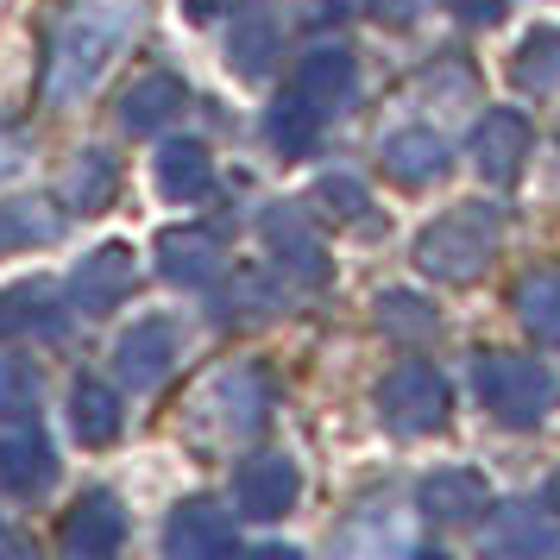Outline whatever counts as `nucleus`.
Here are the masks:
<instances>
[{
	"label": "nucleus",
	"instance_id": "obj_1",
	"mask_svg": "<svg viewBox=\"0 0 560 560\" xmlns=\"http://www.w3.org/2000/svg\"><path fill=\"white\" fill-rule=\"evenodd\" d=\"M139 7H145V0H77V7H70V20H63V32H57V45H51L45 102L70 107L102 82V70L114 63V51L127 45Z\"/></svg>",
	"mask_w": 560,
	"mask_h": 560
},
{
	"label": "nucleus",
	"instance_id": "obj_2",
	"mask_svg": "<svg viewBox=\"0 0 560 560\" xmlns=\"http://www.w3.org/2000/svg\"><path fill=\"white\" fill-rule=\"evenodd\" d=\"M498 233H504V214L485 202H459L447 208L441 221L422 228L416 240V265L441 283H472L485 271V258L498 253Z\"/></svg>",
	"mask_w": 560,
	"mask_h": 560
},
{
	"label": "nucleus",
	"instance_id": "obj_3",
	"mask_svg": "<svg viewBox=\"0 0 560 560\" xmlns=\"http://www.w3.org/2000/svg\"><path fill=\"white\" fill-rule=\"evenodd\" d=\"M479 397L485 409L510 422V429H535L548 404L560 397V378L541 365V359H523V353H485L479 359Z\"/></svg>",
	"mask_w": 560,
	"mask_h": 560
},
{
	"label": "nucleus",
	"instance_id": "obj_4",
	"mask_svg": "<svg viewBox=\"0 0 560 560\" xmlns=\"http://www.w3.org/2000/svg\"><path fill=\"white\" fill-rule=\"evenodd\" d=\"M196 429L202 441H240V434H253L265 422V409H271V378L258 372V365H228V372H214L202 384V397H196Z\"/></svg>",
	"mask_w": 560,
	"mask_h": 560
},
{
	"label": "nucleus",
	"instance_id": "obj_5",
	"mask_svg": "<svg viewBox=\"0 0 560 560\" xmlns=\"http://www.w3.org/2000/svg\"><path fill=\"white\" fill-rule=\"evenodd\" d=\"M378 409H384V422H390L397 434H434V429H447L454 397H447V378H441L434 365L404 359V365L378 384Z\"/></svg>",
	"mask_w": 560,
	"mask_h": 560
},
{
	"label": "nucleus",
	"instance_id": "obj_6",
	"mask_svg": "<svg viewBox=\"0 0 560 560\" xmlns=\"http://www.w3.org/2000/svg\"><path fill=\"white\" fill-rule=\"evenodd\" d=\"M265 246H271V258H278L296 283H308V290H322V283L334 278L328 246H322L315 228H308V208H296V202L271 208V214H265Z\"/></svg>",
	"mask_w": 560,
	"mask_h": 560
},
{
	"label": "nucleus",
	"instance_id": "obj_7",
	"mask_svg": "<svg viewBox=\"0 0 560 560\" xmlns=\"http://www.w3.org/2000/svg\"><path fill=\"white\" fill-rule=\"evenodd\" d=\"M296 491H303V472H296V459H283V454H253L233 472V498H240V510L258 516V523L283 516V510L296 504Z\"/></svg>",
	"mask_w": 560,
	"mask_h": 560
},
{
	"label": "nucleus",
	"instance_id": "obj_8",
	"mask_svg": "<svg viewBox=\"0 0 560 560\" xmlns=\"http://www.w3.org/2000/svg\"><path fill=\"white\" fill-rule=\"evenodd\" d=\"M114 365H120V378L139 384V390L164 384V372L177 365V328H171L164 315H145V322H132V328L120 334V347H114Z\"/></svg>",
	"mask_w": 560,
	"mask_h": 560
},
{
	"label": "nucleus",
	"instance_id": "obj_9",
	"mask_svg": "<svg viewBox=\"0 0 560 560\" xmlns=\"http://www.w3.org/2000/svg\"><path fill=\"white\" fill-rule=\"evenodd\" d=\"M132 283H139V258H132V246H102V253H89L70 271V296H77V308H114L132 296Z\"/></svg>",
	"mask_w": 560,
	"mask_h": 560
},
{
	"label": "nucleus",
	"instance_id": "obj_10",
	"mask_svg": "<svg viewBox=\"0 0 560 560\" xmlns=\"http://www.w3.org/2000/svg\"><path fill=\"white\" fill-rule=\"evenodd\" d=\"M63 555L77 560H95V555H114L120 541H127V516H120V504H114V491H89V498H77V510L63 516Z\"/></svg>",
	"mask_w": 560,
	"mask_h": 560
},
{
	"label": "nucleus",
	"instance_id": "obj_11",
	"mask_svg": "<svg viewBox=\"0 0 560 560\" xmlns=\"http://www.w3.org/2000/svg\"><path fill=\"white\" fill-rule=\"evenodd\" d=\"M164 548H171V560H214L233 548V523L228 510H214L208 498H189V504L164 523Z\"/></svg>",
	"mask_w": 560,
	"mask_h": 560
},
{
	"label": "nucleus",
	"instance_id": "obj_12",
	"mask_svg": "<svg viewBox=\"0 0 560 560\" xmlns=\"http://www.w3.org/2000/svg\"><path fill=\"white\" fill-rule=\"evenodd\" d=\"M51 472H57V459H51L45 429L13 422V429L0 434V485H7V491L32 498V491H45V485H51Z\"/></svg>",
	"mask_w": 560,
	"mask_h": 560
},
{
	"label": "nucleus",
	"instance_id": "obj_13",
	"mask_svg": "<svg viewBox=\"0 0 560 560\" xmlns=\"http://www.w3.org/2000/svg\"><path fill=\"white\" fill-rule=\"evenodd\" d=\"M416 504L429 510L434 523H472L479 510H491V485H485V472H472V466H447V472H429V479H422Z\"/></svg>",
	"mask_w": 560,
	"mask_h": 560
},
{
	"label": "nucleus",
	"instance_id": "obj_14",
	"mask_svg": "<svg viewBox=\"0 0 560 560\" xmlns=\"http://www.w3.org/2000/svg\"><path fill=\"white\" fill-rule=\"evenodd\" d=\"M523 158H529V120H523V114L504 107V114L479 120V132H472V164H479V177L510 183L523 171Z\"/></svg>",
	"mask_w": 560,
	"mask_h": 560
},
{
	"label": "nucleus",
	"instance_id": "obj_15",
	"mask_svg": "<svg viewBox=\"0 0 560 560\" xmlns=\"http://www.w3.org/2000/svg\"><path fill=\"white\" fill-rule=\"evenodd\" d=\"M158 271L171 283H214L221 278V240L208 228H164L158 233Z\"/></svg>",
	"mask_w": 560,
	"mask_h": 560
},
{
	"label": "nucleus",
	"instance_id": "obj_16",
	"mask_svg": "<svg viewBox=\"0 0 560 560\" xmlns=\"http://www.w3.org/2000/svg\"><path fill=\"white\" fill-rule=\"evenodd\" d=\"M152 177L171 202H202L208 189H214V158H208L202 139H171V145H158Z\"/></svg>",
	"mask_w": 560,
	"mask_h": 560
},
{
	"label": "nucleus",
	"instance_id": "obj_17",
	"mask_svg": "<svg viewBox=\"0 0 560 560\" xmlns=\"http://www.w3.org/2000/svg\"><path fill=\"white\" fill-rule=\"evenodd\" d=\"M384 171L404 183V189H429L441 171H447V145H441V132L429 127H404L384 139Z\"/></svg>",
	"mask_w": 560,
	"mask_h": 560
},
{
	"label": "nucleus",
	"instance_id": "obj_18",
	"mask_svg": "<svg viewBox=\"0 0 560 560\" xmlns=\"http://www.w3.org/2000/svg\"><path fill=\"white\" fill-rule=\"evenodd\" d=\"M296 95H303L322 120H328L334 107L353 95V51H340V45H328V51L303 57V70H296Z\"/></svg>",
	"mask_w": 560,
	"mask_h": 560
},
{
	"label": "nucleus",
	"instance_id": "obj_19",
	"mask_svg": "<svg viewBox=\"0 0 560 560\" xmlns=\"http://www.w3.org/2000/svg\"><path fill=\"white\" fill-rule=\"evenodd\" d=\"M485 548L491 555H555L560 529H555V510H504L491 529H485Z\"/></svg>",
	"mask_w": 560,
	"mask_h": 560
},
{
	"label": "nucleus",
	"instance_id": "obj_20",
	"mask_svg": "<svg viewBox=\"0 0 560 560\" xmlns=\"http://www.w3.org/2000/svg\"><path fill=\"white\" fill-rule=\"evenodd\" d=\"M183 102H189V89H183L171 70H152L145 82H132L127 89V102H120V127L127 132H152V127H164Z\"/></svg>",
	"mask_w": 560,
	"mask_h": 560
},
{
	"label": "nucleus",
	"instance_id": "obj_21",
	"mask_svg": "<svg viewBox=\"0 0 560 560\" xmlns=\"http://www.w3.org/2000/svg\"><path fill=\"white\" fill-rule=\"evenodd\" d=\"M70 422H77L82 447H107L120 434V397H114V384L77 378V390H70Z\"/></svg>",
	"mask_w": 560,
	"mask_h": 560
},
{
	"label": "nucleus",
	"instance_id": "obj_22",
	"mask_svg": "<svg viewBox=\"0 0 560 560\" xmlns=\"http://www.w3.org/2000/svg\"><path fill=\"white\" fill-rule=\"evenodd\" d=\"M516 315L535 340L560 347V265H535L529 278L516 283Z\"/></svg>",
	"mask_w": 560,
	"mask_h": 560
},
{
	"label": "nucleus",
	"instance_id": "obj_23",
	"mask_svg": "<svg viewBox=\"0 0 560 560\" xmlns=\"http://www.w3.org/2000/svg\"><path fill=\"white\" fill-rule=\"evenodd\" d=\"M20 328H32V334L38 328L45 334L63 328L51 283H13V290H0V334H20Z\"/></svg>",
	"mask_w": 560,
	"mask_h": 560
},
{
	"label": "nucleus",
	"instance_id": "obj_24",
	"mask_svg": "<svg viewBox=\"0 0 560 560\" xmlns=\"http://www.w3.org/2000/svg\"><path fill=\"white\" fill-rule=\"evenodd\" d=\"M114 189H120L114 158H107V152H77L70 177H63V202H70V208H107V202H114Z\"/></svg>",
	"mask_w": 560,
	"mask_h": 560
},
{
	"label": "nucleus",
	"instance_id": "obj_25",
	"mask_svg": "<svg viewBox=\"0 0 560 560\" xmlns=\"http://www.w3.org/2000/svg\"><path fill=\"white\" fill-rule=\"evenodd\" d=\"M510 77H516V89H529V95H548L560 82V32H529L523 45H516V63H510Z\"/></svg>",
	"mask_w": 560,
	"mask_h": 560
},
{
	"label": "nucleus",
	"instance_id": "obj_26",
	"mask_svg": "<svg viewBox=\"0 0 560 560\" xmlns=\"http://www.w3.org/2000/svg\"><path fill=\"white\" fill-rule=\"evenodd\" d=\"M45 240H57V214H45V202H7L0 208V253L45 246Z\"/></svg>",
	"mask_w": 560,
	"mask_h": 560
},
{
	"label": "nucleus",
	"instance_id": "obj_27",
	"mask_svg": "<svg viewBox=\"0 0 560 560\" xmlns=\"http://www.w3.org/2000/svg\"><path fill=\"white\" fill-rule=\"evenodd\" d=\"M378 322L384 334H397V340H429L434 334V315L422 296H404V290H384L378 296Z\"/></svg>",
	"mask_w": 560,
	"mask_h": 560
},
{
	"label": "nucleus",
	"instance_id": "obj_28",
	"mask_svg": "<svg viewBox=\"0 0 560 560\" xmlns=\"http://www.w3.org/2000/svg\"><path fill=\"white\" fill-rule=\"evenodd\" d=\"M271 57H278V26H271V20L240 26V38H233V70H240V77H265Z\"/></svg>",
	"mask_w": 560,
	"mask_h": 560
},
{
	"label": "nucleus",
	"instance_id": "obj_29",
	"mask_svg": "<svg viewBox=\"0 0 560 560\" xmlns=\"http://www.w3.org/2000/svg\"><path fill=\"white\" fill-rule=\"evenodd\" d=\"M315 120H322V114H315V107H308L303 95L290 89V102L271 114V139H278L283 152H308V139H315Z\"/></svg>",
	"mask_w": 560,
	"mask_h": 560
},
{
	"label": "nucleus",
	"instance_id": "obj_30",
	"mask_svg": "<svg viewBox=\"0 0 560 560\" xmlns=\"http://www.w3.org/2000/svg\"><path fill=\"white\" fill-rule=\"evenodd\" d=\"M308 202H328L334 221H365V208H372V202H365V189H359L353 177H322Z\"/></svg>",
	"mask_w": 560,
	"mask_h": 560
},
{
	"label": "nucleus",
	"instance_id": "obj_31",
	"mask_svg": "<svg viewBox=\"0 0 560 560\" xmlns=\"http://www.w3.org/2000/svg\"><path fill=\"white\" fill-rule=\"evenodd\" d=\"M504 7H510V0H454V13H459V20H472V26L504 20Z\"/></svg>",
	"mask_w": 560,
	"mask_h": 560
},
{
	"label": "nucleus",
	"instance_id": "obj_32",
	"mask_svg": "<svg viewBox=\"0 0 560 560\" xmlns=\"http://www.w3.org/2000/svg\"><path fill=\"white\" fill-rule=\"evenodd\" d=\"M359 7H365V0H315L322 20H347V13H359Z\"/></svg>",
	"mask_w": 560,
	"mask_h": 560
},
{
	"label": "nucleus",
	"instance_id": "obj_33",
	"mask_svg": "<svg viewBox=\"0 0 560 560\" xmlns=\"http://www.w3.org/2000/svg\"><path fill=\"white\" fill-rule=\"evenodd\" d=\"M0 555H26V535H20V529H7V523H0Z\"/></svg>",
	"mask_w": 560,
	"mask_h": 560
},
{
	"label": "nucleus",
	"instance_id": "obj_34",
	"mask_svg": "<svg viewBox=\"0 0 560 560\" xmlns=\"http://www.w3.org/2000/svg\"><path fill=\"white\" fill-rule=\"evenodd\" d=\"M208 13H221V0H189V20H208Z\"/></svg>",
	"mask_w": 560,
	"mask_h": 560
},
{
	"label": "nucleus",
	"instance_id": "obj_35",
	"mask_svg": "<svg viewBox=\"0 0 560 560\" xmlns=\"http://www.w3.org/2000/svg\"><path fill=\"white\" fill-rule=\"evenodd\" d=\"M541 504H548V510H555V516H560V472H555V479H548V491H541Z\"/></svg>",
	"mask_w": 560,
	"mask_h": 560
}]
</instances>
